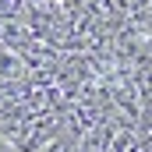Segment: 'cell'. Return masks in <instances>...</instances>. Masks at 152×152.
I'll return each mask as SVG.
<instances>
[{"mask_svg": "<svg viewBox=\"0 0 152 152\" xmlns=\"http://www.w3.org/2000/svg\"><path fill=\"white\" fill-rule=\"evenodd\" d=\"M131 4V11H149V0H127Z\"/></svg>", "mask_w": 152, "mask_h": 152, "instance_id": "1", "label": "cell"}]
</instances>
